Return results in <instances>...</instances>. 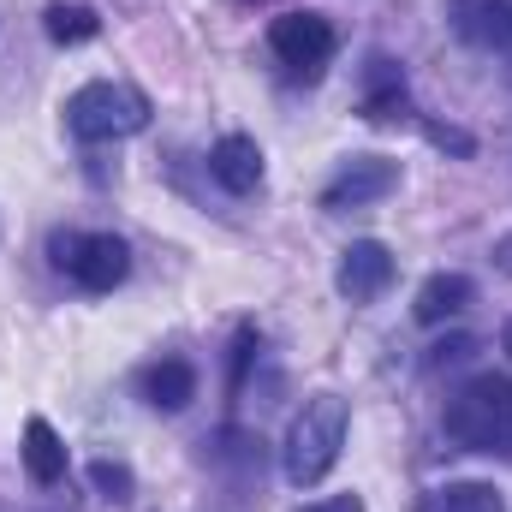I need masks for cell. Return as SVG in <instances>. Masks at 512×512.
Instances as JSON below:
<instances>
[{"instance_id":"30bf717a","label":"cell","mask_w":512,"mask_h":512,"mask_svg":"<svg viewBox=\"0 0 512 512\" xmlns=\"http://www.w3.org/2000/svg\"><path fill=\"white\" fill-rule=\"evenodd\" d=\"M471 298H477V280H471V274H429V280L417 286V304H411V316H417L423 328H435V322L459 316Z\"/></svg>"},{"instance_id":"5bb4252c","label":"cell","mask_w":512,"mask_h":512,"mask_svg":"<svg viewBox=\"0 0 512 512\" xmlns=\"http://www.w3.org/2000/svg\"><path fill=\"white\" fill-rule=\"evenodd\" d=\"M42 30H48L60 48H78V42H96V36H102V12L84 6V0H54V6L42 12Z\"/></svg>"},{"instance_id":"7c38bea8","label":"cell","mask_w":512,"mask_h":512,"mask_svg":"<svg viewBox=\"0 0 512 512\" xmlns=\"http://www.w3.org/2000/svg\"><path fill=\"white\" fill-rule=\"evenodd\" d=\"M143 399H149L155 411H185V405L197 399V370H191L185 358L149 364V370H143Z\"/></svg>"},{"instance_id":"8fae6325","label":"cell","mask_w":512,"mask_h":512,"mask_svg":"<svg viewBox=\"0 0 512 512\" xmlns=\"http://www.w3.org/2000/svg\"><path fill=\"white\" fill-rule=\"evenodd\" d=\"M24 471H30V483H42V489H54V483L66 477V441L54 435L48 417H30V423H24Z\"/></svg>"},{"instance_id":"9c48e42d","label":"cell","mask_w":512,"mask_h":512,"mask_svg":"<svg viewBox=\"0 0 512 512\" xmlns=\"http://www.w3.org/2000/svg\"><path fill=\"white\" fill-rule=\"evenodd\" d=\"M209 173H215V185L221 191H233V197H251L256 185H262V149H256V137H221L215 149H209Z\"/></svg>"},{"instance_id":"2e32d148","label":"cell","mask_w":512,"mask_h":512,"mask_svg":"<svg viewBox=\"0 0 512 512\" xmlns=\"http://www.w3.org/2000/svg\"><path fill=\"white\" fill-rule=\"evenodd\" d=\"M90 483H96V495H108V501H131V495H137V477H131V465H120V459H96V465H90Z\"/></svg>"},{"instance_id":"9a60e30c","label":"cell","mask_w":512,"mask_h":512,"mask_svg":"<svg viewBox=\"0 0 512 512\" xmlns=\"http://www.w3.org/2000/svg\"><path fill=\"white\" fill-rule=\"evenodd\" d=\"M417 512H507V501H501L495 483H447V489H435Z\"/></svg>"},{"instance_id":"3957f363","label":"cell","mask_w":512,"mask_h":512,"mask_svg":"<svg viewBox=\"0 0 512 512\" xmlns=\"http://www.w3.org/2000/svg\"><path fill=\"white\" fill-rule=\"evenodd\" d=\"M143 126H149V96L137 84L96 78L66 96V131L78 143H120V137H137Z\"/></svg>"},{"instance_id":"5b68a950","label":"cell","mask_w":512,"mask_h":512,"mask_svg":"<svg viewBox=\"0 0 512 512\" xmlns=\"http://www.w3.org/2000/svg\"><path fill=\"white\" fill-rule=\"evenodd\" d=\"M268 48L280 54V66H292L298 78H316L334 60V24L322 12H286L268 30Z\"/></svg>"},{"instance_id":"277c9868","label":"cell","mask_w":512,"mask_h":512,"mask_svg":"<svg viewBox=\"0 0 512 512\" xmlns=\"http://www.w3.org/2000/svg\"><path fill=\"white\" fill-rule=\"evenodd\" d=\"M54 262L84 286V292H114L131 274V251L114 233H60L54 239Z\"/></svg>"},{"instance_id":"7a4b0ae2","label":"cell","mask_w":512,"mask_h":512,"mask_svg":"<svg viewBox=\"0 0 512 512\" xmlns=\"http://www.w3.org/2000/svg\"><path fill=\"white\" fill-rule=\"evenodd\" d=\"M447 435L465 453H512V382L471 376L447 399Z\"/></svg>"},{"instance_id":"ac0fdd59","label":"cell","mask_w":512,"mask_h":512,"mask_svg":"<svg viewBox=\"0 0 512 512\" xmlns=\"http://www.w3.org/2000/svg\"><path fill=\"white\" fill-rule=\"evenodd\" d=\"M304 512H364V501L358 495H334V501H310Z\"/></svg>"},{"instance_id":"ba28073f","label":"cell","mask_w":512,"mask_h":512,"mask_svg":"<svg viewBox=\"0 0 512 512\" xmlns=\"http://www.w3.org/2000/svg\"><path fill=\"white\" fill-rule=\"evenodd\" d=\"M447 24L471 48L512 54V0H447Z\"/></svg>"},{"instance_id":"ffe728a7","label":"cell","mask_w":512,"mask_h":512,"mask_svg":"<svg viewBox=\"0 0 512 512\" xmlns=\"http://www.w3.org/2000/svg\"><path fill=\"white\" fill-rule=\"evenodd\" d=\"M501 346H507V352H512V322H507V334H501Z\"/></svg>"},{"instance_id":"4fadbf2b","label":"cell","mask_w":512,"mask_h":512,"mask_svg":"<svg viewBox=\"0 0 512 512\" xmlns=\"http://www.w3.org/2000/svg\"><path fill=\"white\" fill-rule=\"evenodd\" d=\"M411 114V96H405V78L393 60H370V90H364V120L376 126H393Z\"/></svg>"},{"instance_id":"6da1fadb","label":"cell","mask_w":512,"mask_h":512,"mask_svg":"<svg viewBox=\"0 0 512 512\" xmlns=\"http://www.w3.org/2000/svg\"><path fill=\"white\" fill-rule=\"evenodd\" d=\"M340 447H346V399L340 393H310L304 411L286 429V483L316 489L340 465Z\"/></svg>"},{"instance_id":"e0dca14e","label":"cell","mask_w":512,"mask_h":512,"mask_svg":"<svg viewBox=\"0 0 512 512\" xmlns=\"http://www.w3.org/2000/svg\"><path fill=\"white\" fill-rule=\"evenodd\" d=\"M429 137H435L441 149H459V155H471V137H465V131H453V126H429Z\"/></svg>"},{"instance_id":"8992f818","label":"cell","mask_w":512,"mask_h":512,"mask_svg":"<svg viewBox=\"0 0 512 512\" xmlns=\"http://www.w3.org/2000/svg\"><path fill=\"white\" fill-rule=\"evenodd\" d=\"M393 185H399V161H387V155H352V161L328 179L322 209H364V203H382Z\"/></svg>"},{"instance_id":"52a82bcc","label":"cell","mask_w":512,"mask_h":512,"mask_svg":"<svg viewBox=\"0 0 512 512\" xmlns=\"http://www.w3.org/2000/svg\"><path fill=\"white\" fill-rule=\"evenodd\" d=\"M334 286H340V298H352V304L382 298L387 286H393V251H387L382 239H352V245L340 251Z\"/></svg>"},{"instance_id":"d6986e66","label":"cell","mask_w":512,"mask_h":512,"mask_svg":"<svg viewBox=\"0 0 512 512\" xmlns=\"http://www.w3.org/2000/svg\"><path fill=\"white\" fill-rule=\"evenodd\" d=\"M495 262H501V268L512 274V239H501V251H495Z\"/></svg>"}]
</instances>
